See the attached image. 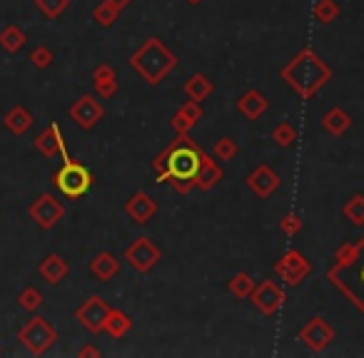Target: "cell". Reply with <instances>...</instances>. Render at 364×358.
<instances>
[{"label":"cell","mask_w":364,"mask_h":358,"mask_svg":"<svg viewBox=\"0 0 364 358\" xmlns=\"http://www.w3.org/2000/svg\"><path fill=\"white\" fill-rule=\"evenodd\" d=\"M53 182H56V187L63 192V194L75 199V197H83L85 192L90 190L93 177H90V172L83 167V164H75V162H70V159H65V167L53 177Z\"/></svg>","instance_id":"cell-1"},{"label":"cell","mask_w":364,"mask_h":358,"mask_svg":"<svg viewBox=\"0 0 364 358\" xmlns=\"http://www.w3.org/2000/svg\"><path fill=\"white\" fill-rule=\"evenodd\" d=\"M18 338H20L22 343H25V348L33 353H45L53 343H56L58 333L53 331V326L48 324V319H30L28 324H25V329H22L20 333H18Z\"/></svg>","instance_id":"cell-2"},{"label":"cell","mask_w":364,"mask_h":358,"mask_svg":"<svg viewBox=\"0 0 364 358\" xmlns=\"http://www.w3.org/2000/svg\"><path fill=\"white\" fill-rule=\"evenodd\" d=\"M63 217V204L56 199L53 194H43L30 204V219H33L38 227L50 229L56 227Z\"/></svg>","instance_id":"cell-3"},{"label":"cell","mask_w":364,"mask_h":358,"mask_svg":"<svg viewBox=\"0 0 364 358\" xmlns=\"http://www.w3.org/2000/svg\"><path fill=\"white\" fill-rule=\"evenodd\" d=\"M167 169H170L172 177L177 179H193L200 169V157L193 152V150H175L167 159Z\"/></svg>","instance_id":"cell-4"},{"label":"cell","mask_w":364,"mask_h":358,"mask_svg":"<svg viewBox=\"0 0 364 358\" xmlns=\"http://www.w3.org/2000/svg\"><path fill=\"white\" fill-rule=\"evenodd\" d=\"M108 314H110V311L105 309L103 298H90L88 304L77 311V319L83 321V326H85V329H90V331H100V329H103V324H105Z\"/></svg>","instance_id":"cell-5"},{"label":"cell","mask_w":364,"mask_h":358,"mask_svg":"<svg viewBox=\"0 0 364 358\" xmlns=\"http://www.w3.org/2000/svg\"><path fill=\"white\" fill-rule=\"evenodd\" d=\"M70 114L80 127H93L103 112H100V105L95 102L93 98H83L80 102L75 105V107L70 110Z\"/></svg>","instance_id":"cell-6"},{"label":"cell","mask_w":364,"mask_h":358,"mask_svg":"<svg viewBox=\"0 0 364 358\" xmlns=\"http://www.w3.org/2000/svg\"><path fill=\"white\" fill-rule=\"evenodd\" d=\"M3 125H6L13 135H25V132L30 130V125H33V114L18 105V107L8 110V114L3 117Z\"/></svg>","instance_id":"cell-7"},{"label":"cell","mask_w":364,"mask_h":358,"mask_svg":"<svg viewBox=\"0 0 364 358\" xmlns=\"http://www.w3.org/2000/svg\"><path fill=\"white\" fill-rule=\"evenodd\" d=\"M35 150L45 157H53L56 152H63V140H60V127L50 125L43 135H38L35 140Z\"/></svg>","instance_id":"cell-8"},{"label":"cell","mask_w":364,"mask_h":358,"mask_svg":"<svg viewBox=\"0 0 364 358\" xmlns=\"http://www.w3.org/2000/svg\"><path fill=\"white\" fill-rule=\"evenodd\" d=\"M38 272L48 284H58V281H63V279L67 277V264L58 254H50V256H45L43 259V264H40Z\"/></svg>","instance_id":"cell-9"},{"label":"cell","mask_w":364,"mask_h":358,"mask_svg":"<svg viewBox=\"0 0 364 358\" xmlns=\"http://www.w3.org/2000/svg\"><path fill=\"white\" fill-rule=\"evenodd\" d=\"M22 45H25V33H22L18 25H6L3 30H0V48L6 50L8 55H15L22 50Z\"/></svg>","instance_id":"cell-10"},{"label":"cell","mask_w":364,"mask_h":358,"mask_svg":"<svg viewBox=\"0 0 364 358\" xmlns=\"http://www.w3.org/2000/svg\"><path fill=\"white\" fill-rule=\"evenodd\" d=\"M18 304H20L25 311H38L40 306H43V293H40L35 286L22 289V291L18 293Z\"/></svg>","instance_id":"cell-11"},{"label":"cell","mask_w":364,"mask_h":358,"mask_svg":"<svg viewBox=\"0 0 364 358\" xmlns=\"http://www.w3.org/2000/svg\"><path fill=\"white\" fill-rule=\"evenodd\" d=\"M67 6H70V0H35V8H38L45 18L63 15Z\"/></svg>","instance_id":"cell-12"},{"label":"cell","mask_w":364,"mask_h":358,"mask_svg":"<svg viewBox=\"0 0 364 358\" xmlns=\"http://www.w3.org/2000/svg\"><path fill=\"white\" fill-rule=\"evenodd\" d=\"M115 269H117V264H115V259H112L110 254H100L98 259L93 261V272L98 274L100 279L112 277V274H115Z\"/></svg>","instance_id":"cell-13"},{"label":"cell","mask_w":364,"mask_h":358,"mask_svg":"<svg viewBox=\"0 0 364 358\" xmlns=\"http://www.w3.org/2000/svg\"><path fill=\"white\" fill-rule=\"evenodd\" d=\"M30 62H33L38 70H45V67L53 65V53H50L45 45H38V48L30 53Z\"/></svg>","instance_id":"cell-14"},{"label":"cell","mask_w":364,"mask_h":358,"mask_svg":"<svg viewBox=\"0 0 364 358\" xmlns=\"http://www.w3.org/2000/svg\"><path fill=\"white\" fill-rule=\"evenodd\" d=\"M112 15H115V13L108 11V6H103L100 11H95V20H103V25H110Z\"/></svg>","instance_id":"cell-15"},{"label":"cell","mask_w":364,"mask_h":358,"mask_svg":"<svg viewBox=\"0 0 364 358\" xmlns=\"http://www.w3.org/2000/svg\"><path fill=\"white\" fill-rule=\"evenodd\" d=\"M0 353H3V348H0Z\"/></svg>","instance_id":"cell-16"}]
</instances>
